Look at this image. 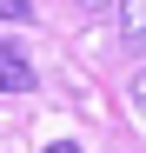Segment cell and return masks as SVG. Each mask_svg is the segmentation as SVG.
<instances>
[{"mask_svg":"<svg viewBox=\"0 0 146 153\" xmlns=\"http://www.w3.org/2000/svg\"><path fill=\"white\" fill-rule=\"evenodd\" d=\"M46 153H80V146H73V140H60V146H46Z\"/></svg>","mask_w":146,"mask_h":153,"instance_id":"5","label":"cell"},{"mask_svg":"<svg viewBox=\"0 0 146 153\" xmlns=\"http://www.w3.org/2000/svg\"><path fill=\"white\" fill-rule=\"evenodd\" d=\"M119 40L133 53H146V0H119Z\"/></svg>","mask_w":146,"mask_h":153,"instance_id":"2","label":"cell"},{"mask_svg":"<svg viewBox=\"0 0 146 153\" xmlns=\"http://www.w3.org/2000/svg\"><path fill=\"white\" fill-rule=\"evenodd\" d=\"M80 7H106V0H80Z\"/></svg>","mask_w":146,"mask_h":153,"instance_id":"6","label":"cell"},{"mask_svg":"<svg viewBox=\"0 0 146 153\" xmlns=\"http://www.w3.org/2000/svg\"><path fill=\"white\" fill-rule=\"evenodd\" d=\"M0 20H33V0H0Z\"/></svg>","mask_w":146,"mask_h":153,"instance_id":"3","label":"cell"},{"mask_svg":"<svg viewBox=\"0 0 146 153\" xmlns=\"http://www.w3.org/2000/svg\"><path fill=\"white\" fill-rule=\"evenodd\" d=\"M133 107L146 113V73H133Z\"/></svg>","mask_w":146,"mask_h":153,"instance_id":"4","label":"cell"},{"mask_svg":"<svg viewBox=\"0 0 146 153\" xmlns=\"http://www.w3.org/2000/svg\"><path fill=\"white\" fill-rule=\"evenodd\" d=\"M33 87V67H27V53H20L13 40H0V93H27Z\"/></svg>","mask_w":146,"mask_h":153,"instance_id":"1","label":"cell"}]
</instances>
